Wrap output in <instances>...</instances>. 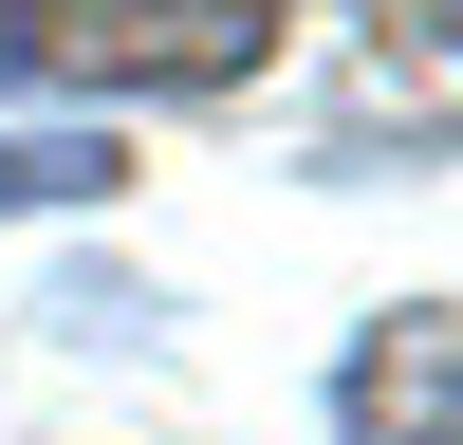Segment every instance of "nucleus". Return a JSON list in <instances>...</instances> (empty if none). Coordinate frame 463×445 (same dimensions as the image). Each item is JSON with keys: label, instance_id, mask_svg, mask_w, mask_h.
I'll use <instances>...</instances> for the list:
<instances>
[{"label": "nucleus", "instance_id": "nucleus-1", "mask_svg": "<svg viewBox=\"0 0 463 445\" xmlns=\"http://www.w3.org/2000/svg\"><path fill=\"white\" fill-rule=\"evenodd\" d=\"M279 56V0H0V93H222Z\"/></svg>", "mask_w": 463, "mask_h": 445}, {"label": "nucleus", "instance_id": "nucleus-2", "mask_svg": "<svg viewBox=\"0 0 463 445\" xmlns=\"http://www.w3.org/2000/svg\"><path fill=\"white\" fill-rule=\"evenodd\" d=\"M334 427L353 445H463V316H390L334 371Z\"/></svg>", "mask_w": 463, "mask_h": 445}, {"label": "nucleus", "instance_id": "nucleus-3", "mask_svg": "<svg viewBox=\"0 0 463 445\" xmlns=\"http://www.w3.org/2000/svg\"><path fill=\"white\" fill-rule=\"evenodd\" d=\"M74 185H111L93 130H0V222H19V204H74Z\"/></svg>", "mask_w": 463, "mask_h": 445}, {"label": "nucleus", "instance_id": "nucleus-4", "mask_svg": "<svg viewBox=\"0 0 463 445\" xmlns=\"http://www.w3.org/2000/svg\"><path fill=\"white\" fill-rule=\"evenodd\" d=\"M390 37H427V56H463V0H371Z\"/></svg>", "mask_w": 463, "mask_h": 445}]
</instances>
